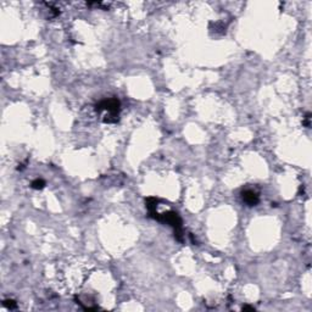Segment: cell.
Here are the masks:
<instances>
[{
	"instance_id": "1",
	"label": "cell",
	"mask_w": 312,
	"mask_h": 312,
	"mask_svg": "<svg viewBox=\"0 0 312 312\" xmlns=\"http://www.w3.org/2000/svg\"><path fill=\"white\" fill-rule=\"evenodd\" d=\"M95 110L98 111V112H101V111H107V118L105 120V122H109V123H111V122H116L117 120H118V112H120V101L117 100V99H109V100H102V101H100L98 105H96V107H95Z\"/></svg>"
},
{
	"instance_id": "2",
	"label": "cell",
	"mask_w": 312,
	"mask_h": 312,
	"mask_svg": "<svg viewBox=\"0 0 312 312\" xmlns=\"http://www.w3.org/2000/svg\"><path fill=\"white\" fill-rule=\"evenodd\" d=\"M241 198H243V201L245 204H248L249 206H255L260 200L257 193H255L254 190H250V189L244 190L241 193Z\"/></svg>"
},
{
	"instance_id": "4",
	"label": "cell",
	"mask_w": 312,
	"mask_h": 312,
	"mask_svg": "<svg viewBox=\"0 0 312 312\" xmlns=\"http://www.w3.org/2000/svg\"><path fill=\"white\" fill-rule=\"evenodd\" d=\"M4 305H5L7 308H10V310H14V308L17 307V304H16L14 300H5V301H4Z\"/></svg>"
},
{
	"instance_id": "5",
	"label": "cell",
	"mask_w": 312,
	"mask_h": 312,
	"mask_svg": "<svg viewBox=\"0 0 312 312\" xmlns=\"http://www.w3.org/2000/svg\"><path fill=\"white\" fill-rule=\"evenodd\" d=\"M243 310L244 311H255V307H252V306H243Z\"/></svg>"
},
{
	"instance_id": "3",
	"label": "cell",
	"mask_w": 312,
	"mask_h": 312,
	"mask_svg": "<svg viewBox=\"0 0 312 312\" xmlns=\"http://www.w3.org/2000/svg\"><path fill=\"white\" fill-rule=\"evenodd\" d=\"M45 185V182L43 179H35L32 182V188L34 189H43Z\"/></svg>"
}]
</instances>
